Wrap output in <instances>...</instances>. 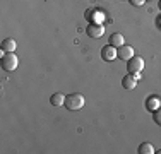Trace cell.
<instances>
[{
    "label": "cell",
    "instance_id": "obj_1",
    "mask_svg": "<svg viewBox=\"0 0 161 154\" xmlns=\"http://www.w3.org/2000/svg\"><path fill=\"white\" fill-rule=\"evenodd\" d=\"M65 108L70 111H77L84 106V96L80 92H72V94H67L65 96Z\"/></svg>",
    "mask_w": 161,
    "mask_h": 154
},
{
    "label": "cell",
    "instance_id": "obj_2",
    "mask_svg": "<svg viewBox=\"0 0 161 154\" xmlns=\"http://www.w3.org/2000/svg\"><path fill=\"white\" fill-rule=\"evenodd\" d=\"M17 65H19V60H17V57L14 55V52H10V53H7V55L2 57V69L3 70L12 72L17 69Z\"/></svg>",
    "mask_w": 161,
    "mask_h": 154
},
{
    "label": "cell",
    "instance_id": "obj_3",
    "mask_svg": "<svg viewBox=\"0 0 161 154\" xmlns=\"http://www.w3.org/2000/svg\"><path fill=\"white\" fill-rule=\"evenodd\" d=\"M144 69V60L141 57H136L134 55L132 58L127 62V70L130 74H141V70Z\"/></svg>",
    "mask_w": 161,
    "mask_h": 154
},
{
    "label": "cell",
    "instance_id": "obj_4",
    "mask_svg": "<svg viewBox=\"0 0 161 154\" xmlns=\"http://www.w3.org/2000/svg\"><path fill=\"white\" fill-rule=\"evenodd\" d=\"M86 33H87V36H91V38H101L103 33H105V28H103L101 24H96V22H93V24L87 26Z\"/></svg>",
    "mask_w": 161,
    "mask_h": 154
},
{
    "label": "cell",
    "instance_id": "obj_5",
    "mask_svg": "<svg viewBox=\"0 0 161 154\" xmlns=\"http://www.w3.org/2000/svg\"><path fill=\"white\" fill-rule=\"evenodd\" d=\"M117 55L120 57V60H130L134 57V48L132 46H129V45H122L120 48L117 50Z\"/></svg>",
    "mask_w": 161,
    "mask_h": 154
},
{
    "label": "cell",
    "instance_id": "obj_6",
    "mask_svg": "<svg viewBox=\"0 0 161 154\" xmlns=\"http://www.w3.org/2000/svg\"><path fill=\"white\" fill-rule=\"evenodd\" d=\"M117 48L115 46H112V45H108V46H105V48L101 50V58L103 60H108V62H112V60H115L117 58Z\"/></svg>",
    "mask_w": 161,
    "mask_h": 154
},
{
    "label": "cell",
    "instance_id": "obj_7",
    "mask_svg": "<svg viewBox=\"0 0 161 154\" xmlns=\"http://www.w3.org/2000/svg\"><path fill=\"white\" fill-rule=\"evenodd\" d=\"M122 86L125 87V89H134V87L137 86V75L136 74H129L122 77Z\"/></svg>",
    "mask_w": 161,
    "mask_h": 154
},
{
    "label": "cell",
    "instance_id": "obj_8",
    "mask_svg": "<svg viewBox=\"0 0 161 154\" xmlns=\"http://www.w3.org/2000/svg\"><path fill=\"white\" fill-rule=\"evenodd\" d=\"M110 45L115 46V48H120L122 45H125V40L124 36H122L120 33H113L112 36H110Z\"/></svg>",
    "mask_w": 161,
    "mask_h": 154
},
{
    "label": "cell",
    "instance_id": "obj_9",
    "mask_svg": "<svg viewBox=\"0 0 161 154\" xmlns=\"http://www.w3.org/2000/svg\"><path fill=\"white\" fill-rule=\"evenodd\" d=\"M146 108H147V111H156L158 108H161V101L156 96H151V98L146 101Z\"/></svg>",
    "mask_w": 161,
    "mask_h": 154
},
{
    "label": "cell",
    "instance_id": "obj_10",
    "mask_svg": "<svg viewBox=\"0 0 161 154\" xmlns=\"http://www.w3.org/2000/svg\"><path fill=\"white\" fill-rule=\"evenodd\" d=\"M16 41L12 40V38H7V40H3L2 41V50L5 53H10V52H14V50H16Z\"/></svg>",
    "mask_w": 161,
    "mask_h": 154
},
{
    "label": "cell",
    "instance_id": "obj_11",
    "mask_svg": "<svg viewBox=\"0 0 161 154\" xmlns=\"http://www.w3.org/2000/svg\"><path fill=\"white\" fill-rule=\"evenodd\" d=\"M50 103H52L53 106H64V103H65V94H62V92H55V94L50 98Z\"/></svg>",
    "mask_w": 161,
    "mask_h": 154
},
{
    "label": "cell",
    "instance_id": "obj_12",
    "mask_svg": "<svg viewBox=\"0 0 161 154\" xmlns=\"http://www.w3.org/2000/svg\"><path fill=\"white\" fill-rule=\"evenodd\" d=\"M137 152L139 154H154V147H153V144H149V142H142V144L139 146V149H137Z\"/></svg>",
    "mask_w": 161,
    "mask_h": 154
},
{
    "label": "cell",
    "instance_id": "obj_13",
    "mask_svg": "<svg viewBox=\"0 0 161 154\" xmlns=\"http://www.w3.org/2000/svg\"><path fill=\"white\" fill-rule=\"evenodd\" d=\"M94 15H91V10L87 12V17L89 19H93V21H96V24H99L101 22V19H103V12H93Z\"/></svg>",
    "mask_w": 161,
    "mask_h": 154
},
{
    "label": "cell",
    "instance_id": "obj_14",
    "mask_svg": "<svg viewBox=\"0 0 161 154\" xmlns=\"http://www.w3.org/2000/svg\"><path fill=\"white\" fill-rule=\"evenodd\" d=\"M153 120H154V123L161 125V108H158V110L154 111V115H153Z\"/></svg>",
    "mask_w": 161,
    "mask_h": 154
},
{
    "label": "cell",
    "instance_id": "obj_15",
    "mask_svg": "<svg viewBox=\"0 0 161 154\" xmlns=\"http://www.w3.org/2000/svg\"><path fill=\"white\" fill-rule=\"evenodd\" d=\"M130 2H132L134 5H142V3H144V0H130Z\"/></svg>",
    "mask_w": 161,
    "mask_h": 154
},
{
    "label": "cell",
    "instance_id": "obj_16",
    "mask_svg": "<svg viewBox=\"0 0 161 154\" xmlns=\"http://www.w3.org/2000/svg\"><path fill=\"white\" fill-rule=\"evenodd\" d=\"M159 9H161V0H159Z\"/></svg>",
    "mask_w": 161,
    "mask_h": 154
},
{
    "label": "cell",
    "instance_id": "obj_17",
    "mask_svg": "<svg viewBox=\"0 0 161 154\" xmlns=\"http://www.w3.org/2000/svg\"><path fill=\"white\" fill-rule=\"evenodd\" d=\"M156 152H159V154H161V151H156Z\"/></svg>",
    "mask_w": 161,
    "mask_h": 154
}]
</instances>
